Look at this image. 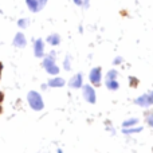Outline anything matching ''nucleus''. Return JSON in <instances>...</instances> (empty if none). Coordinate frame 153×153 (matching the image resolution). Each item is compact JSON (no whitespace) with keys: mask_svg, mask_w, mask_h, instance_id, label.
Segmentation results:
<instances>
[{"mask_svg":"<svg viewBox=\"0 0 153 153\" xmlns=\"http://www.w3.org/2000/svg\"><path fill=\"white\" fill-rule=\"evenodd\" d=\"M122 62H124V59H122V56H116V58H114V61H113V65H121Z\"/></svg>","mask_w":153,"mask_h":153,"instance_id":"6ab92c4d","label":"nucleus"},{"mask_svg":"<svg viewBox=\"0 0 153 153\" xmlns=\"http://www.w3.org/2000/svg\"><path fill=\"white\" fill-rule=\"evenodd\" d=\"M27 101H28L30 108H31L32 110H35V111H40V110H43V108H45L43 98L38 91L31 90V91L27 94Z\"/></svg>","mask_w":153,"mask_h":153,"instance_id":"f257e3e1","label":"nucleus"},{"mask_svg":"<svg viewBox=\"0 0 153 153\" xmlns=\"http://www.w3.org/2000/svg\"><path fill=\"white\" fill-rule=\"evenodd\" d=\"M12 45L18 48H24L27 46V39L24 36L23 32H18V34L13 36V40H12Z\"/></svg>","mask_w":153,"mask_h":153,"instance_id":"0eeeda50","label":"nucleus"},{"mask_svg":"<svg viewBox=\"0 0 153 153\" xmlns=\"http://www.w3.org/2000/svg\"><path fill=\"white\" fill-rule=\"evenodd\" d=\"M117 76H118V71H117L116 69H111L106 73L105 79H117Z\"/></svg>","mask_w":153,"mask_h":153,"instance_id":"dca6fc26","label":"nucleus"},{"mask_svg":"<svg viewBox=\"0 0 153 153\" xmlns=\"http://www.w3.org/2000/svg\"><path fill=\"white\" fill-rule=\"evenodd\" d=\"M69 86L71 89H81L83 86V75L81 73H78L74 76H71V79L69 81Z\"/></svg>","mask_w":153,"mask_h":153,"instance_id":"423d86ee","label":"nucleus"},{"mask_svg":"<svg viewBox=\"0 0 153 153\" xmlns=\"http://www.w3.org/2000/svg\"><path fill=\"white\" fill-rule=\"evenodd\" d=\"M129 82H130V86H137V79L136 78H133V76H130L129 78Z\"/></svg>","mask_w":153,"mask_h":153,"instance_id":"aec40b11","label":"nucleus"},{"mask_svg":"<svg viewBox=\"0 0 153 153\" xmlns=\"http://www.w3.org/2000/svg\"><path fill=\"white\" fill-rule=\"evenodd\" d=\"M28 24H30V20L27 18H22V19H19L18 20V26L20 27V28H27Z\"/></svg>","mask_w":153,"mask_h":153,"instance_id":"f3484780","label":"nucleus"},{"mask_svg":"<svg viewBox=\"0 0 153 153\" xmlns=\"http://www.w3.org/2000/svg\"><path fill=\"white\" fill-rule=\"evenodd\" d=\"M26 5L28 7V10L31 11V12H39V11L42 10L36 0H26Z\"/></svg>","mask_w":153,"mask_h":153,"instance_id":"9b49d317","label":"nucleus"},{"mask_svg":"<svg viewBox=\"0 0 153 153\" xmlns=\"http://www.w3.org/2000/svg\"><path fill=\"white\" fill-rule=\"evenodd\" d=\"M143 132V126H132V128H122V133L124 134H136V133H140Z\"/></svg>","mask_w":153,"mask_h":153,"instance_id":"f8f14e48","label":"nucleus"},{"mask_svg":"<svg viewBox=\"0 0 153 153\" xmlns=\"http://www.w3.org/2000/svg\"><path fill=\"white\" fill-rule=\"evenodd\" d=\"M34 55L36 58H43L45 56V40L40 39V38L34 40Z\"/></svg>","mask_w":153,"mask_h":153,"instance_id":"39448f33","label":"nucleus"},{"mask_svg":"<svg viewBox=\"0 0 153 153\" xmlns=\"http://www.w3.org/2000/svg\"><path fill=\"white\" fill-rule=\"evenodd\" d=\"M74 1L75 5H78V7H82V4H83V0H73Z\"/></svg>","mask_w":153,"mask_h":153,"instance_id":"5701e85b","label":"nucleus"},{"mask_svg":"<svg viewBox=\"0 0 153 153\" xmlns=\"http://www.w3.org/2000/svg\"><path fill=\"white\" fill-rule=\"evenodd\" d=\"M3 100H4V93H1V91H0V114H1V111H3V108H1Z\"/></svg>","mask_w":153,"mask_h":153,"instance_id":"4be33fe9","label":"nucleus"},{"mask_svg":"<svg viewBox=\"0 0 153 153\" xmlns=\"http://www.w3.org/2000/svg\"><path fill=\"white\" fill-rule=\"evenodd\" d=\"M36 1H38V3H39L40 8H42V10H43V8H45V5H46V4H47V1H48V0H36Z\"/></svg>","mask_w":153,"mask_h":153,"instance_id":"412c9836","label":"nucleus"},{"mask_svg":"<svg viewBox=\"0 0 153 153\" xmlns=\"http://www.w3.org/2000/svg\"><path fill=\"white\" fill-rule=\"evenodd\" d=\"M89 79L93 86H101V82H102V69L100 66L93 67L89 73Z\"/></svg>","mask_w":153,"mask_h":153,"instance_id":"20e7f679","label":"nucleus"},{"mask_svg":"<svg viewBox=\"0 0 153 153\" xmlns=\"http://www.w3.org/2000/svg\"><path fill=\"white\" fill-rule=\"evenodd\" d=\"M45 70H46V71H47L50 75H58V74H59V67L56 66V63L53 65V66H50V67H47V69H45Z\"/></svg>","mask_w":153,"mask_h":153,"instance_id":"4468645a","label":"nucleus"},{"mask_svg":"<svg viewBox=\"0 0 153 153\" xmlns=\"http://www.w3.org/2000/svg\"><path fill=\"white\" fill-rule=\"evenodd\" d=\"M1 71H3V63L0 62V78H1Z\"/></svg>","mask_w":153,"mask_h":153,"instance_id":"b1692460","label":"nucleus"},{"mask_svg":"<svg viewBox=\"0 0 153 153\" xmlns=\"http://www.w3.org/2000/svg\"><path fill=\"white\" fill-rule=\"evenodd\" d=\"M134 103L137 106H141V108H149V106H152L153 105V90L137 97L134 100Z\"/></svg>","mask_w":153,"mask_h":153,"instance_id":"7ed1b4c3","label":"nucleus"},{"mask_svg":"<svg viewBox=\"0 0 153 153\" xmlns=\"http://www.w3.org/2000/svg\"><path fill=\"white\" fill-rule=\"evenodd\" d=\"M58 153H63V152H62V149H58Z\"/></svg>","mask_w":153,"mask_h":153,"instance_id":"a878e982","label":"nucleus"},{"mask_svg":"<svg viewBox=\"0 0 153 153\" xmlns=\"http://www.w3.org/2000/svg\"><path fill=\"white\" fill-rule=\"evenodd\" d=\"M138 124V118H128L122 122V128H132V126H136Z\"/></svg>","mask_w":153,"mask_h":153,"instance_id":"ddd939ff","label":"nucleus"},{"mask_svg":"<svg viewBox=\"0 0 153 153\" xmlns=\"http://www.w3.org/2000/svg\"><path fill=\"white\" fill-rule=\"evenodd\" d=\"M46 42L50 46H58L61 43V36H59V34H50L46 38Z\"/></svg>","mask_w":153,"mask_h":153,"instance_id":"9d476101","label":"nucleus"},{"mask_svg":"<svg viewBox=\"0 0 153 153\" xmlns=\"http://www.w3.org/2000/svg\"><path fill=\"white\" fill-rule=\"evenodd\" d=\"M82 89V95H83L85 101L89 103H95L97 101V94H95V89L91 85H83L81 87Z\"/></svg>","mask_w":153,"mask_h":153,"instance_id":"f03ea898","label":"nucleus"},{"mask_svg":"<svg viewBox=\"0 0 153 153\" xmlns=\"http://www.w3.org/2000/svg\"><path fill=\"white\" fill-rule=\"evenodd\" d=\"M63 69L66 70V71H70V70H71V56H70V55H66V58H65Z\"/></svg>","mask_w":153,"mask_h":153,"instance_id":"2eb2a0df","label":"nucleus"},{"mask_svg":"<svg viewBox=\"0 0 153 153\" xmlns=\"http://www.w3.org/2000/svg\"><path fill=\"white\" fill-rule=\"evenodd\" d=\"M47 87H48V86H47V83H43V85H42V90L47 89Z\"/></svg>","mask_w":153,"mask_h":153,"instance_id":"393cba45","label":"nucleus"},{"mask_svg":"<svg viewBox=\"0 0 153 153\" xmlns=\"http://www.w3.org/2000/svg\"><path fill=\"white\" fill-rule=\"evenodd\" d=\"M105 86L110 91H116V90L120 89V83L117 79H105Z\"/></svg>","mask_w":153,"mask_h":153,"instance_id":"1a4fd4ad","label":"nucleus"},{"mask_svg":"<svg viewBox=\"0 0 153 153\" xmlns=\"http://www.w3.org/2000/svg\"><path fill=\"white\" fill-rule=\"evenodd\" d=\"M146 122H148V125L149 126H152L153 128V113H148L146 114Z\"/></svg>","mask_w":153,"mask_h":153,"instance_id":"a211bd4d","label":"nucleus"},{"mask_svg":"<svg viewBox=\"0 0 153 153\" xmlns=\"http://www.w3.org/2000/svg\"><path fill=\"white\" fill-rule=\"evenodd\" d=\"M66 85V81L61 76H54V78L48 79L47 82V86L48 87H63Z\"/></svg>","mask_w":153,"mask_h":153,"instance_id":"6e6552de","label":"nucleus"}]
</instances>
